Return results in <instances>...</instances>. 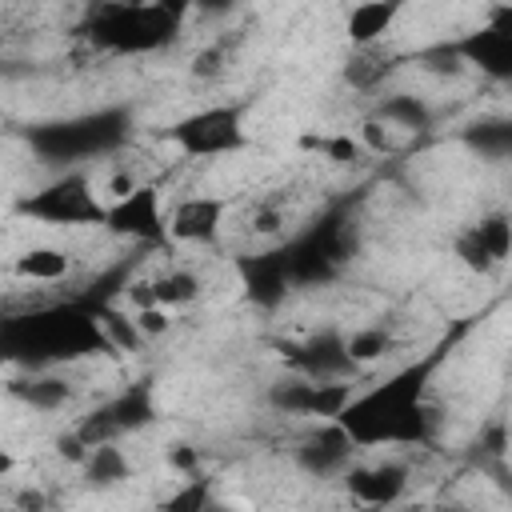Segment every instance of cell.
Segmentation results:
<instances>
[{
    "label": "cell",
    "instance_id": "cell-1",
    "mask_svg": "<svg viewBox=\"0 0 512 512\" xmlns=\"http://www.w3.org/2000/svg\"><path fill=\"white\" fill-rule=\"evenodd\" d=\"M408 464L404 460H372L352 464L344 472V488L356 508H396L408 492Z\"/></svg>",
    "mask_w": 512,
    "mask_h": 512
},
{
    "label": "cell",
    "instance_id": "cell-2",
    "mask_svg": "<svg viewBox=\"0 0 512 512\" xmlns=\"http://www.w3.org/2000/svg\"><path fill=\"white\" fill-rule=\"evenodd\" d=\"M352 448H356L352 432H348L340 420H332V424L308 432V436L296 444V464H300L308 476H316V480H324V476H344V472L352 468Z\"/></svg>",
    "mask_w": 512,
    "mask_h": 512
},
{
    "label": "cell",
    "instance_id": "cell-3",
    "mask_svg": "<svg viewBox=\"0 0 512 512\" xmlns=\"http://www.w3.org/2000/svg\"><path fill=\"white\" fill-rule=\"evenodd\" d=\"M224 224V200L216 196H188L168 212V236L180 244H204Z\"/></svg>",
    "mask_w": 512,
    "mask_h": 512
},
{
    "label": "cell",
    "instance_id": "cell-4",
    "mask_svg": "<svg viewBox=\"0 0 512 512\" xmlns=\"http://www.w3.org/2000/svg\"><path fill=\"white\" fill-rule=\"evenodd\" d=\"M72 268H76V256L68 248H60V244H32L20 256H12V264H8V272L16 280L40 284V288H52V284L68 280Z\"/></svg>",
    "mask_w": 512,
    "mask_h": 512
},
{
    "label": "cell",
    "instance_id": "cell-5",
    "mask_svg": "<svg viewBox=\"0 0 512 512\" xmlns=\"http://www.w3.org/2000/svg\"><path fill=\"white\" fill-rule=\"evenodd\" d=\"M104 216H108V224L116 232H128V236H160V232H168V216L160 212V192H152V188H140L132 200L104 208Z\"/></svg>",
    "mask_w": 512,
    "mask_h": 512
},
{
    "label": "cell",
    "instance_id": "cell-6",
    "mask_svg": "<svg viewBox=\"0 0 512 512\" xmlns=\"http://www.w3.org/2000/svg\"><path fill=\"white\" fill-rule=\"evenodd\" d=\"M180 140H184L188 152H224V148H232L240 140V124H236L232 112L216 108V112H204V116L188 120L180 128Z\"/></svg>",
    "mask_w": 512,
    "mask_h": 512
},
{
    "label": "cell",
    "instance_id": "cell-7",
    "mask_svg": "<svg viewBox=\"0 0 512 512\" xmlns=\"http://www.w3.org/2000/svg\"><path fill=\"white\" fill-rule=\"evenodd\" d=\"M396 20H400L396 4H356L344 16V36L352 40V48H380V40L392 32Z\"/></svg>",
    "mask_w": 512,
    "mask_h": 512
},
{
    "label": "cell",
    "instance_id": "cell-8",
    "mask_svg": "<svg viewBox=\"0 0 512 512\" xmlns=\"http://www.w3.org/2000/svg\"><path fill=\"white\" fill-rule=\"evenodd\" d=\"M8 392H12L16 400H24L32 412H60V408L76 396L72 380H68V376H56V372H40V376H28V380H12Z\"/></svg>",
    "mask_w": 512,
    "mask_h": 512
},
{
    "label": "cell",
    "instance_id": "cell-9",
    "mask_svg": "<svg viewBox=\"0 0 512 512\" xmlns=\"http://www.w3.org/2000/svg\"><path fill=\"white\" fill-rule=\"evenodd\" d=\"M152 284H156V304L172 308V312L196 304L200 292H204V276L192 272V268H180V264H172L164 272H152Z\"/></svg>",
    "mask_w": 512,
    "mask_h": 512
},
{
    "label": "cell",
    "instance_id": "cell-10",
    "mask_svg": "<svg viewBox=\"0 0 512 512\" xmlns=\"http://www.w3.org/2000/svg\"><path fill=\"white\" fill-rule=\"evenodd\" d=\"M344 352H348V360H352L356 368H368V364H376V360H384V356L392 352V332L380 328V324L356 328V332L344 336Z\"/></svg>",
    "mask_w": 512,
    "mask_h": 512
},
{
    "label": "cell",
    "instance_id": "cell-11",
    "mask_svg": "<svg viewBox=\"0 0 512 512\" xmlns=\"http://www.w3.org/2000/svg\"><path fill=\"white\" fill-rule=\"evenodd\" d=\"M80 472H84L88 484L112 488V484L128 480V456H124L116 444H100V448H92V456H88V464H84Z\"/></svg>",
    "mask_w": 512,
    "mask_h": 512
},
{
    "label": "cell",
    "instance_id": "cell-12",
    "mask_svg": "<svg viewBox=\"0 0 512 512\" xmlns=\"http://www.w3.org/2000/svg\"><path fill=\"white\" fill-rule=\"evenodd\" d=\"M96 328H100V336H104L116 352H140V348L148 344V340L140 336L132 312H120V308H104L100 320H96Z\"/></svg>",
    "mask_w": 512,
    "mask_h": 512
},
{
    "label": "cell",
    "instance_id": "cell-13",
    "mask_svg": "<svg viewBox=\"0 0 512 512\" xmlns=\"http://www.w3.org/2000/svg\"><path fill=\"white\" fill-rule=\"evenodd\" d=\"M472 236L480 240V248H484L496 264H504V260L512 256V216L492 212V216H484L480 224H472Z\"/></svg>",
    "mask_w": 512,
    "mask_h": 512
},
{
    "label": "cell",
    "instance_id": "cell-14",
    "mask_svg": "<svg viewBox=\"0 0 512 512\" xmlns=\"http://www.w3.org/2000/svg\"><path fill=\"white\" fill-rule=\"evenodd\" d=\"M468 144L488 160H512V120H484L468 132Z\"/></svg>",
    "mask_w": 512,
    "mask_h": 512
},
{
    "label": "cell",
    "instance_id": "cell-15",
    "mask_svg": "<svg viewBox=\"0 0 512 512\" xmlns=\"http://www.w3.org/2000/svg\"><path fill=\"white\" fill-rule=\"evenodd\" d=\"M212 500H216V496H212V484H208L204 476H188V480H180V488L164 500V512H208Z\"/></svg>",
    "mask_w": 512,
    "mask_h": 512
},
{
    "label": "cell",
    "instance_id": "cell-16",
    "mask_svg": "<svg viewBox=\"0 0 512 512\" xmlns=\"http://www.w3.org/2000/svg\"><path fill=\"white\" fill-rule=\"evenodd\" d=\"M384 72H388V64L380 60L376 48H356V56H352L348 68H344V80H348L352 88H372V84L384 80Z\"/></svg>",
    "mask_w": 512,
    "mask_h": 512
},
{
    "label": "cell",
    "instance_id": "cell-17",
    "mask_svg": "<svg viewBox=\"0 0 512 512\" xmlns=\"http://www.w3.org/2000/svg\"><path fill=\"white\" fill-rule=\"evenodd\" d=\"M288 224V212H284V200H256L252 216H248V232L252 236H280Z\"/></svg>",
    "mask_w": 512,
    "mask_h": 512
},
{
    "label": "cell",
    "instance_id": "cell-18",
    "mask_svg": "<svg viewBox=\"0 0 512 512\" xmlns=\"http://www.w3.org/2000/svg\"><path fill=\"white\" fill-rule=\"evenodd\" d=\"M452 252H456V260H460V264H464L468 272H476V276H488V272L496 268V260H492V256H488V252L480 248V240L472 236V228L456 236V244H452Z\"/></svg>",
    "mask_w": 512,
    "mask_h": 512
},
{
    "label": "cell",
    "instance_id": "cell-19",
    "mask_svg": "<svg viewBox=\"0 0 512 512\" xmlns=\"http://www.w3.org/2000/svg\"><path fill=\"white\" fill-rule=\"evenodd\" d=\"M132 320H136V328H140V336L152 344V340H164L172 328H176V312L172 308H140V312H132Z\"/></svg>",
    "mask_w": 512,
    "mask_h": 512
},
{
    "label": "cell",
    "instance_id": "cell-20",
    "mask_svg": "<svg viewBox=\"0 0 512 512\" xmlns=\"http://www.w3.org/2000/svg\"><path fill=\"white\" fill-rule=\"evenodd\" d=\"M12 508H16V512H48V496H44V488L24 484V488H16Z\"/></svg>",
    "mask_w": 512,
    "mask_h": 512
},
{
    "label": "cell",
    "instance_id": "cell-21",
    "mask_svg": "<svg viewBox=\"0 0 512 512\" xmlns=\"http://www.w3.org/2000/svg\"><path fill=\"white\" fill-rule=\"evenodd\" d=\"M392 512H428V504H420V500H408V504H396Z\"/></svg>",
    "mask_w": 512,
    "mask_h": 512
}]
</instances>
